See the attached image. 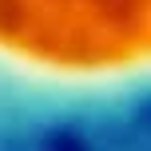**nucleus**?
Listing matches in <instances>:
<instances>
[{
  "mask_svg": "<svg viewBox=\"0 0 151 151\" xmlns=\"http://www.w3.org/2000/svg\"><path fill=\"white\" fill-rule=\"evenodd\" d=\"M143 115L151 0H0V143Z\"/></svg>",
  "mask_w": 151,
  "mask_h": 151,
  "instance_id": "nucleus-1",
  "label": "nucleus"
}]
</instances>
